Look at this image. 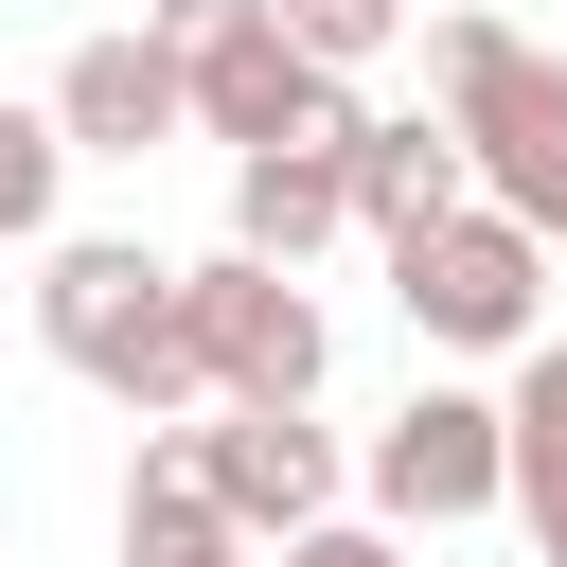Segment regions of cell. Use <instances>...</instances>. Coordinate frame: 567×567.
Masks as SVG:
<instances>
[{"mask_svg":"<svg viewBox=\"0 0 567 567\" xmlns=\"http://www.w3.org/2000/svg\"><path fill=\"white\" fill-rule=\"evenodd\" d=\"M195 106H177V53H159V18H106V35H71V71H53V142L71 159H159Z\"/></svg>","mask_w":567,"mask_h":567,"instance_id":"cell-8","label":"cell"},{"mask_svg":"<svg viewBox=\"0 0 567 567\" xmlns=\"http://www.w3.org/2000/svg\"><path fill=\"white\" fill-rule=\"evenodd\" d=\"M425 71H443V142L461 177L567 248V53H532L514 18H425Z\"/></svg>","mask_w":567,"mask_h":567,"instance_id":"cell-2","label":"cell"},{"mask_svg":"<svg viewBox=\"0 0 567 567\" xmlns=\"http://www.w3.org/2000/svg\"><path fill=\"white\" fill-rule=\"evenodd\" d=\"M496 425H514V532H532V567H567V337L514 354Z\"/></svg>","mask_w":567,"mask_h":567,"instance_id":"cell-11","label":"cell"},{"mask_svg":"<svg viewBox=\"0 0 567 567\" xmlns=\"http://www.w3.org/2000/svg\"><path fill=\"white\" fill-rule=\"evenodd\" d=\"M159 443H177V478H195L248 549H284V532H319V514L354 496V461H337L319 408H195V425H159Z\"/></svg>","mask_w":567,"mask_h":567,"instance_id":"cell-7","label":"cell"},{"mask_svg":"<svg viewBox=\"0 0 567 567\" xmlns=\"http://www.w3.org/2000/svg\"><path fill=\"white\" fill-rule=\"evenodd\" d=\"M159 53H177V106H195V142H354V89L337 71H301V35H284V0H159Z\"/></svg>","mask_w":567,"mask_h":567,"instance_id":"cell-3","label":"cell"},{"mask_svg":"<svg viewBox=\"0 0 567 567\" xmlns=\"http://www.w3.org/2000/svg\"><path fill=\"white\" fill-rule=\"evenodd\" d=\"M390 301H408L425 354H532L549 337V230H514L496 195H461L443 230L390 248Z\"/></svg>","mask_w":567,"mask_h":567,"instance_id":"cell-5","label":"cell"},{"mask_svg":"<svg viewBox=\"0 0 567 567\" xmlns=\"http://www.w3.org/2000/svg\"><path fill=\"white\" fill-rule=\"evenodd\" d=\"M337 177H354V230H372V248H408V230H443V213L478 195V177H461V142H443V106H354Z\"/></svg>","mask_w":567,"mask_h":567,"instance_id":"cell-9","label":"cell"},{"mask_svg":"<svg viewBox=\"0 0 567 567\" xmlns=\"http://www.w3.org/2000/svg\"><path fill=\"white\" fill-rule=\"evenodd\" d=\"M284 567H408V532H372V514H319V532H284Z\"/></svg>","mask_w":567,"mask_h":567,"instance_id":"cell-15","label":"cell"},{"mask_svg":"<svg viewBox=\"0 0 567 567\" xmlns=\"http://www.w3.org/2000/svg\"><path fill=\"white\" fill-rule=\"evenodd\" d=\"M284 35H301V71H337V89H354V71L408 35V0H284Z\"/></svg>","mask_w":567,"mask_h":567,"instance_id":"cell-14","label":"cell"},{"mask_svg":"<svg viewBox=\"0 0 567 567\" xmlns=\"http://www.w3.org/2000/svg\"><path fill=\"white\" fill-rule=\"evenodd\" d=\"M53 195H71V142H53V106L0 89V248H53Z\"/></svg>","mask_w":567,"mask_h":567,"instance_id":"cell-13","label":"cell"},{"mask_svg":"<svg viewBox=\"0 0 567 567\" xmlns=\"http://www.w3.org/2000/svg\"><path fill=\"white\" fill-rule=\"evenodd\" d=\"M177 337H195V390H213V408H319V372H337L319 284H301V266H266V248L177 266Z\"/></svg>","mask_w":567,"mask_h":567,"instance_id":"cell-4","label":"cell"},{"mask_svg":"<svg viewBox=\"0 0 567 567\" xmlns=\"http://www.w3.org/2000/svg\"><path fill=\"white\" fill-rule=\"evenodd\" d=\"M354 230V177H337V142H248L230 159V248H266V266H319Z\"/></svg>","mask_w":567,"mask_h":567,"instance_id":"cell-10","label":"cell"},{"mask_svg":"<svg viewBox=\"0 0 567 567\" xmlns=\"http://www.w3.org/2000/svg\"><path fill=\"white\" fill-rule=\"evenodd\" d=\"M124 567H248V532L177 478V443H142V478H124Z\"/></svg>","mask_w":567,"mask_h":567,"instance_id":"cell-12","label":"cell"},{"mask_svg":"<svg viewBox=\"0 0 567 567\" xmlns=\"http://www.w3.org/2000/svg\"><path fill=\"white\" fill-rule=\"evenodd\" d=\"M35 337H53V372H89L124 425H195L213 390H195V337H177V266L142 248V230H53L35 248Z\"/></svg>","mask_w":567,"mask_h":567,"instance_id":"cell-1","label":"cell"},{"mask_svg":"<svg viewBox=\"0 0 567 567\" xmlns=\"http://www.w3.org/2000/svg\"><path fill=\"white\" fill-rule=\"evenodd\" d=\"M354 496H372V532H461V514H514V425H496V390H408L372 443H354Z\"/></svg>","mask_w":567,"mask_h":567,"instance_id":"cell-6","label":"cell"}]
</instances>
